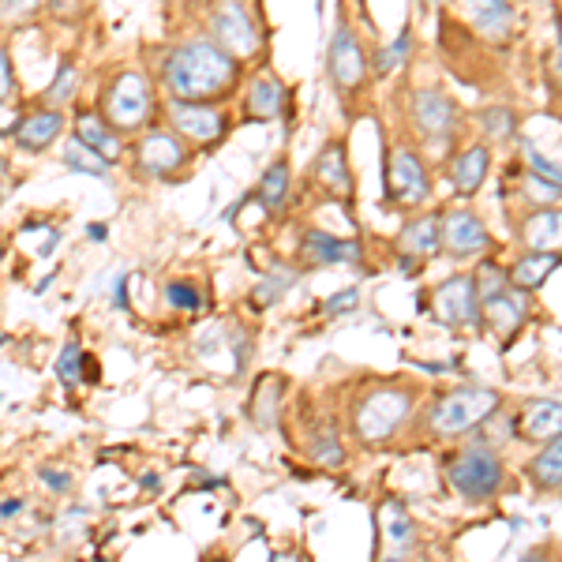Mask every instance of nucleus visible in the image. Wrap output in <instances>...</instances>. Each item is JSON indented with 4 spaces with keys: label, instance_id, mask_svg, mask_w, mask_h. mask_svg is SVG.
<instances>
[{
    "label": "nucleus",
    "instance_id": "obj_47",
    "mask_svg": "<svg viewBox=\"0 0 562 562\" xmlns=\"http://www.w3.org/2000/svg\"><path fill=\"white\" fill-rule=\"evenodd\" d=\"M521 562H543V559H537V555H532V559H521Z\"/></svg>",
    "mask_w": 562,
    "mask_h": 562
},
{
    "label": "nucleus",
    "instance_id": "obj_27",
    "mask_svg": "<svg viewBox=\"0 0 562 562\" xmlns=\"http://www.w3.org/2000/svg\"><path fill=\"white\" fill-rule=\"evenodd\" d=\"M60 161H65L68 169H76V173H87V177H98V180L109 177V161H102L94 150H87L83 143H76V139L60 150Z\"/></svg>",
    "mask_w": 562,
    "mask_h": 562
},
{
    "label": "nucleus",
    "instance_id": "obj_9",
    "mask_svg": "<svg viewBox=\"0 0 562 562\" xmlns=\"http://www.w3.org/2000/svg\"><path fill=\"white\" fill-rule=\"evenodd\" d=\"M169 124L177 128L180 139H192V143H217L229 128L217 109L211 105H192V102H169Z\"/></svg>",
    "mask_w": 562,
    "mask_h": 562
},
{
    "label": "nucleus",
    "instance_id": "obj_34",
    "mask_svg": "<svg viewBox=\"0 0 562 562\" xmlns=\"http://www.w3.org/2000/svg\"><path fill=\"white\" fill-rule=\"evenodd\" d=\"M312 458L319 461V465H330V469H338L341 461H346V450H341V442H338V435H319V439L312 442Z\"/></svg>",
    "mask_w": 562,
    "mask_h": 562
},
{
    "label": "nucleus",
    "instance_id": "obj_40",
    "mask_svg": "<svg viewBox=\"0 0 562 562\" xmlns=\"http://www.w3.org/2000/svg\"><path fill=\"white\" fill-rule=\"evenodd\" d=\"M20 510H23V498H4L0 503V518H15Z\"/></svg>",
    "mask_w": 562,
    "mask_h": 562
},
{
    "label": "nucleus",
    "instance_id": "obj_21",
    "mask_svg": "<svg viewBox=\"0 0 562 562\" xmlns=\"http://www.w3.org/2000/svg\"><path fill=\"white\" fill-rule=\"evenodd\" d=\"M413 113H416V124H420L428 135H447L450 124H454V105H450L442 94H435V90L416 94Z\"/></svg>",
    "mask_w": 562,
    "mask_h": 562
},
{
    "label": "nucleus",
    "instance_id": "obj_36",
    "mask_svg": "<svg viewBox=\"0 0 562 562\" xmlns=\"http://www.w3.org/2000/svg\"><path fill=\"white\" fill-rule=\"evenodd\" d=\"M360 301V289H341V293H334V296H326V304H323V312L326 315H346L352 312Z\"/></svg>",
    "mask_w": 562,
    "mask_h": 562
},
{
    "label": "nucleus",
    "instance_id": "obj_26",
    "mask_svg": "<svg viewBox=\"0 0 562 562\" xmlns=\"http://www.w3.org/2000/svg\"><path fill=\"white\" fill-rule=\"evenodd\" d=\"M555 267H559V256H529V259H521L518 267H514L510 281L518 289H537V285H543V281H548V274Z\"/></svg>",
    "mask_w": 562,
    "mask_h": 562
},
{
    "label": "nucleus",
    "instance_id": "obj_43",
    "mask_svg": "<svg viewBox=\"0 0 562 562\" xmlns=\"http://www.w3.org/2000/svg\"><path fill=\"white\" fill-rule=\"evenodd\" d=\"M296 555H293V551H278V555H270V562H293Z\"/></svg>",
    "mask_w": 562,
    "mask_h": 562
},
{
    "label": "nucleus",
    "instance_id": "obj_7",
    "mask_svg": "<svg viewBox=\"0 0 562 562\" xmlns=\"http://www.w3.org/2000/svg\"><path fill=\"white\" fill-rule=\"evenodd\" d=\"M498 480H503V465H498V458L484 447H473L450 461V484H454L465 498L495 495Z\"/></svg>",
    "mask_w": 562,
    "mask_h": 562
},
{
    "label": "nucleus",
    "instance_id": "obj_14",
    "mask_svg": "<svg viewBox=\"0 0 562 562\" xmlns=\"http://www.w3.org/2000/svg\"><path fill=\"white\" fill-rule=\"evenodd\" d=\"M439 244H447L454 256H473L487 244V233L480 225V217H473L469 211H450L439 222Z\"/></svg>",
    "mask_w": 562,
    "mask_h": 562
},
{
    "label": "nucleus",
    "instance_id": "obj_35",
    "mask_svg": "<svg viewBox=\"0 0 562 562\" xmlns=\"http://www.w3.org/2000/svg\"><path fill=\"white\" fill-rule=\"evenodd\" d=\"M38 480H45V487L57 495H68L71 492V473L68 469H57V465H42L38 469Z\"/></svg>",
    "mask_w": 562,
    "mask_h": 562
},
{
    "label": "nucleus",
    "instance_id": "obj_19",
    "mask_svg": "<svg viewBox=\"0 0 562 562\" xmlns=\"http://www.w3.org/2000/svg\"><path fill=\"white\" fill-rule=\"evenodd\" d=\"M525 244L537 256H555L562 248V211H537L525 222Z\"/></svg>",
    "mask_w": 562,
    "mask_h": 562
},
{
    "label": "nucleus",
    "instance_id": "obj_41",
    "mask_svg": "<svg viewBox=\"0 0 562 562\" xmlns=\"http://www.w3.org/2000/svg\"><path fill=\"white\" fill-rule=\"evenodd\" d=\"M87 237H90V240H98V244H102V240L109 237V229H105V225H102V222H94V225H87Z\"/></svg>",
    "mask_w": 562,
    "mask_h": 562
},
{
    "label": "nucleus",
    "instance_id": "obj_3",
    "mask_svg": "<svg viewBox=\"0 0 562 562\" xmlns=\"http://www.w3.org/2000/svg\"><path fill=\"white\" fill-rule=\"evenodd\" d=\"M498 409V394L492 390H450V394H442L439 402H435L431 409V424L439 428L442 435H461L469 428H476L480 420H487Z\"/></svg>",
    "mask_w": 562,
    "mask_h": 562
},
{
    "label": "nucleus",
    "instance_id": "obj_46",
    "mask_svg": "<svg viewBox=\"0 0 562 562\" xmlns=\"http://www.w3.org/2000/svg\"><path fill=\"white\" fill-rule=\"evenodd\" d=\"M206 562H229V559H222V555H217V559H206Z\"/></svg>",
    "mask_w": 562,
    "mask_h": 562
},
{
    "label": "nucleus",
    "instance_id": "obj_44",
    "mask_svg": "<svg viewBox=\"0 0 562 562\" xmlns=\"http://www.w3.org/2000/svg\"><path fill=\"white\" fill-rule=\"evenodd\" d=\"M4 184H8V166H4V158H0V195H4Z\"/></svg>",
    "mask_w": 562,
    "mask_h": 562
},
{
    "label": "nucleus",
    "instance_id": "obj_10",
    "mask_svg": "<svg viewBox=\"0 0 562 562\" xmlns=\"http://www.w3.org/2000/svg\"><path fill=\"white\" fill-rule=\"evenodd\" d=\"M386 195L397 199V203H405V206H416V203H424V199L431 195L428 173H424V166L413 158L409 150H394V158H390Z\"/></svg>",
    "mask_w": 562,
    "mask_h": 562
},
{
    "label": "nucleus",
    "instance_id": "obj_24",
    "mask_svg": "<svg viewBox=\"0 0 562 562\" xmlns=\"http://www.w3.org/2000/svg\"><path fill=\"white\" fill-rule=\"evenodd\" d=\"M402 248L409 256H431L439 248V217H416V222L405 225Z\"/></svg>",
    "mask_w": 562,
    "mask_h": 562
},
{
    "label": "nucleus",
    "instance_id": "obj_42",
    "mask_svg": "<svg viewBox=\"0 0 562 562\" xmlns=\"http://www.w3.org/2000/svg\"><path fill=\"white\" fill-rule=\"evenodd\" d=\"M143 492H158V476H143Z\"/></svg>",
    "mask_w": 562,
    "mask_h": 562
},
{
    "label": "nucleus",
    "instance_id": "obj_48",
    "mask_svg": "<svg viewBox=\"0 0 562 562\" xmlns=\"http://www.w3.org/2000/svg\"><path fill=\"white\" fill-rule=\"evenodd\" d=\"M0 259H4V244H0Z\"/></svg>",
    "mask_w": 562,
    "mask_h": 562
},
{
    "label": "nucleus",
    "instance_id": "obj_15",
    "mask_svg": "<svg viewBox=\"0 0 562 562\" xmlns=\"http://www.w3.org/2000/svg\"><path fill=\"white\" fill-rule=\"evenodd\" d=\"M71 139L83 143L87 150H94L98 158L109 161V166H113V161L121 158V150H124L121 135H116V132L102 121V116H94V113H79V116H76V135H71Z\"/></svg>",
    "mask_w": 562,
    "mask_h": 562
},
{
    "label": "nucleus",
    "instance_id": "obj_39",
    "mask_svg": "<svg viewBox=\"0 0 562 562\" xmlns=\"http://www.w3.org/2000/svg\"><path fill=\"white\" fill-rule=\"evenodd\" d=\"M128 274H121L116 278V289H113V307H128Z\"/></svg>",
    "mask_w": 562,
    "mask_h": 562
},
{
    "label": "nucleus",
    "instance_id": "obj_38",
    "mask_svg": "<svg viewBox=\"0 0 562 562\" xmlns=\"http://www.w3.org/2000/svg\"><path fill=\"white\" fill-rule=\"evenodd\" d=\"M484 121H487V132H492V135H506V132L514 128L510 113H487Z\"/></svg>",
    "mask_w": 562,
    "mask_h": 562
},
{
    "label": "nucleus",
    "instance_id": "obj_11",
    "mask_svg": "<svg viewBox=\"0 0 562 562\" xmlns=\"http://www.w3.org/2000/svg\"><path fill=\"white\" fill-rule=\"evenodd\" d=\"M364 76H368L364 49H360L357 34L349 31V23H338L334 42H330V79L341 90H357L360 83H364Z\"/></svg>",
    "mask_w": 562,
    "mask_h": 562
},
{
    "label": "nucleus",
    "instance_id": "obj_22",
    "mask_svg": "<svg viewBox=\"0 0 562 562\" xmlns=\"http://www.w3.org/2000/svg\"><path fill=\"white\" fill-rule=\"evenodd\" d=\"M525 439H559L562 435V405L559 402H532L521 413Z\"/></svg>",
    "mask_w": 562,
    "mask_h": 562
},
{
    "label": "nucleus",
    "instance_id": "obj_6",
    "mask_svg": "<svg viewBox=\"0 0 562 562\" xmlns=\"http://www.w3.org/2000/svg\"><path fill=\"white\" fill-rule=\"evenodd\" d=\"M375 529H379L375 562H409L413 543H416V525L397 498H386V503L379 506Z\"/></svg>",
    "mask_w": 562,
    "mask_h": 562
},
{
    "label": "nucleus",
    "instance_id": "obj_33",
    "mask_svg": "<svg viewBox=\"0 0 562 562\" xmlns=\"http://www.w3.org/2000/svg\"><path fill=\"white\" fill-rule=\"evenodd\" d=\"M510 20H514V12H510V4H503V0H495V4H487V8H480V12H476V23L484 26L492 38H498V34L510 26Z\"/></svg>",
    "mask_w": 562,
    "mask_h": 562
},
{
    "label": "nucleus",
    "instance_id": "obj_8",
    "mask_svg": "<svg viewBox=\"0 0 562 562\" xmlns=\"http://www.w3.org/2000/svg\"><path fill=\"white\" fill-rule=\"evenodd\" d=\"M211 31H214V45H222L233 60L237 57H251L259 49V31L256 20L244 4H217L211 12Z\"/></svg>",
    "mask_w": 562,
    "mask_h": 562
},
{
    "label": "nucleus",
    "instance_id": "obj_12",
    "mask_svg": "<svg viewBox=\"0 0 562 562\" xmlns=\"http://www.w3.org/2000/svg\"><path fill=\"white\" fill-rule=\"evenodd\" d=\"M60 128H65V109L42 105V109H34L31 116H20V121L12 124V135H15V143H20V150L38 154L57 139Z\"/></svg>",
    "mask_w": 562,
    "mask_h": 562
},
{
    "label": "nucleus",
    "instance_id": "obj_45",
    "mask_svg": "<svg viewBox=\"0 0 562 562\" xmlns=\"http://www.w3.org/2000/svg\"><path fill=\"white\" fill-rule=\"evenodd\" d=\"M555 71L562 76V45H559V57H555Z\"/></svg>",
    "mask_w": 562,
    "mask_h": 562
},
{
    "label": "nucleus",
    "instance_id": "obj_30",
    "mask_svg": "<svg viewBox=\"0 0 562 562\" xmlns=\"http://www.w3.org/2000/svg\"><path fill=\"white\" fill-rule=\"evenodd\" d=\"M71 90H76V65H71V60H65V65L57 68V79H53V83L45 87L42 105L45 109H60L71 98Z\"/></svg>",
    "mask_w": 562,
    "mask_h": 562
},
{
    "label": "nucleus",
    "instance_id": "obj_13",
    "mask_svg": "<svg viewBox=\"0 0 562 562\" xmlns=\"http://www.w3.org/2000/svg\"><path fill=\"white\" fill-rule=\"evenodd\" d=\"M435 315L450 326H461L476 319V285L473 278H450L435 293Z\"/></svg>",
    "mask_w": 562,
    "mask_h": 562
},
{
    "label": "nucleus",
    "instance_id": "obj_1",
    "mask_svg": "<svg viewBox=\"0 0 562 562\" xmlns=\"http://www.w3.org/2000/svg\"><path fill=\"white\" fill-rule=\"evenodd\" d=\"M240 65L214 45L211 38H188L180 42L161 65V79L173 102L211 105V98H225L237 83Z\"/></svg>",
    "mask_w": 562,
    "mask_h": 562
},
{
    "label": "nucleus",
    "instance_id": "obj_17",
    "mask_svg": "<svg viewBox=\"0 0 562 562\" xmlns=\"http://www.w3.org/2000/svg\"><path fill=\"white\" fill-rule=\"evenodd\" d=\"M301 248H304L307 262H352V259H360V244L330 237V233H323V229H307Z\"/></svg>",
    "mask_w": 562,
    "mask_h": 562
},
{
    "label": "nucleus",
    "instance_id": "obj_23",
    "mask_svg": "<svg viewBox=\"0 0 562 562\" xmlns=\"http://www.w3.org/2000/svg\"><path fill=\"white\" fill-rule=\"evenodd\" d=\"M285 195H289V161L278 158L274 166L262 173L259 188H256V199H259L262 211H278V206L285 203Z\"/></svg>",
    "mask_w": 562,
    "mask_h": 562
},
{
    "label": "nucleus",
    "instance_id": "obj_2",
    "mask_svg": "<svg viewBox=\"0 0 562 562\" xmlns=\"http://www.w3.org/2000/svg\"><path fill=\"white\" fill-rule=\"evenodd\" d=\"M154 113V83L143 71L124 68L121 76H113V83L102 94V121L121 132H139Z\"/></svg>",
    "mask_w": 562,
    "mask_h": 562
},
{
    "label": "nucleus",
    "instance_id": "obj_25",
    "mask_svg": "<svg viewBox=\"0 0 562 562\" xmlns=\"http://www.w3.org/2000/svg\"><path fill=\"white\" fill-rule=\"evenodd\" d=\"M487 177V150L484 147H473V150H465L458 158V166H454V184H458V192H476L480 188V180Z\"/></svg>",
    "mask_w": 562,
    "mask_h": 562
},
{
    "label": "nucleus",
    "instance_id": "obj_32",
    "mask_svg": "<svg viewBox=\"0 0 562 562\" xmlns=\"http://www.w3.org/2000/svg\"><path fill=\"white\" fill-rule=\"evenodd\" d=\"M405 57H409V34H397L394 45H383V49H379L375 71H379V76H390L394 68L405 65Z\"/></svg>",
    "mask_w": 562,
    "mask_h": 562
},
{
    "label": "nucleus",
    "instance_id": "obj_18",
    "mask_svg": "<svg viewBox=\"0 0 562 562\" xmlns=\"http://www.w3.org/2000/svg\"><path fill=\"white\" fill-rule=\"evenodd\" d=\"M315 180H319L330 195H341V199L352 195V173L346 166V150H341L338 143H330V147L319 154V161H315Z\"/></svg>",
    "mask_w": 562,
    "mask_h": 562
},
{
    "label": "nucleus",
    "instance_id": "obj_31",
    "mask_svg": "<svg viewBox=\"0 0 562 562\" xmlns=\"http://www.w3.org/2000/svg\"><path fill=\"white\" fill-rule=\"evenodd\" d=\"M532 476L540 480V484H562V435L559 439H551V447L543 450V454L532 461Z\"/></svg>",
    "mask_w": 562,
    "mask_h": 562
},
{
    "label": "nucleus",
    "instance_id": "obj_29",
    "mask_svg": "<svg viewBox=\"0 0 562 562\" xmlns=\"http://www.w3.org/2000/svg\"><path fill=\"white\" fill-rule=\"evenodd\" d=\"M83 360H87V352L79 349V341L71 338L65 341V349H60V357H57V379L65 386H79L83 383Z\"/></svg>",
    "mask_w": 562,
    "mask_h": 562
},
{
    "label": "nucleus",
    "instance_id": "obj_4",
    "mask_svg": "<svg viewBox=\"0 0 562 562\" xmlns=\"http://www.w3.org/2000/svg\"><path fill=\"white\" fill-rule=\"evenodd\" d=\"M413 409V397L405 390H375L357 405V435L364 442L390 439Z\"/></svg>",
    "mask_w": 562,
    "mask_h": 562
},
{
    "label": "nucleus",
    "instance_id": "obj_16",
    "mask_svg": "<svg viewBox=\"0 0 562 562\" xmlns=\"http://www.w3.org/2000/svg\"><path fill=\"white\" fill-rule=\"evenodd\" d=\"M281 105H285V87L278 83V76L262 71L256 83L248 87V98H244V113H248L251 121H270V116L281 113Z\"/></svg>",
    "mask_w": 562,
    "mask_h": 562
},
{
    "label": "nucleus",
    "instance_id": "obj_37",
    "mask_svg": "<svg viewBox=\"0 0 562 562\" xmlns=\"http://www.w3.org/2000/svg\"><path fill=\"white\" fill-rule=\"evenodd\" d=\"M15 90V71H12V57H8V49L0 45V102H8Z\"/></svg>",
    "mask_w": 562,
    "mask_h": 562
},
{
    "label": "nucleus",
    "instance_id": "obj_20",
    "mask_svg": "<svg viewBox=\"0 0 562 562\" xmlns=\"http://www.w3.org/2000/svg\"><path fill=\"white\" fill-rule=\"evenodd\" d=\"M484 304V319L495 326V334H514L521 326L525 319V301H521V293H510V289H503V293H495V296H487V301H480Z\"/></svg>",
    "mask_w": 562,
    "mask_h": 562
},
{
    "label": "nucleus",
    "instance_id": "obj_5",
    "mask_svg": "<svg viewBox=\"0 0 562 562\" xmlns=\"http://www.w3.org/2000/svg\"><path fill=\"white\" fill-rule=\"evenodd\" d=\"M132 154L139 177H173L192 161V150L177 132H143Z\"/></svg>",
    "mask_w": 562,
    "mask_h": 562
},
{
    "label": "nucleus",
    "instance_id": "obj_28",
    "mask_svg": "<svg viewBox=\"0 0 562 562\" xmlns=\"http://www.w3.org/2000/svg\"><path fill=\"white\" fill-rule=\"evenodd\" d=\"M166 304L173 307V312H199L206 301H203V293H199L195 281L173 278V281H166Z\"/></svg>",
    "mask_w": 562,
    "mask_h": 562
}]
</instances>
